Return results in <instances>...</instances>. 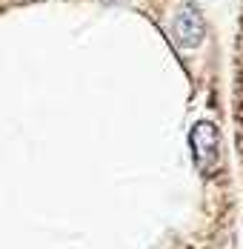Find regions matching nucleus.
<instances>
[{
    "label": "nucleus",
    "mask_w": 243,
    "mask_h": 249,
    "mask_svg": "<svg viewBox=\"0 0 243 249\" xmlns=\"http://www.w3.org/2000/svg\"><path fill=\"white\" fill-rule=\"evenodd\" d=\"M192 152L194 160H197V169L203 175H212L220 163V138L215 124L209 121H200L192 129Z\"/></svg>",
    "instance_id": "nucleus-1"
},
{
    "label": "nucleus",
    "mask_w": 243,
    "mask_h": 249,
    "mask_svg": "<svg viewBox=\"0 0 243 249\" xmlns=\"http://www.w3.org/2000/svg\"><path fill=\"white\" fill-rule=\"evenodd\" d=\"M172 35H174V40L183 49L200 46V40L206 35V23H203V15H200V9L194 3H183L174 12V18H172Z\"/></svg>",
    "instance_id": "nucleus-2"
}]
</instances>
